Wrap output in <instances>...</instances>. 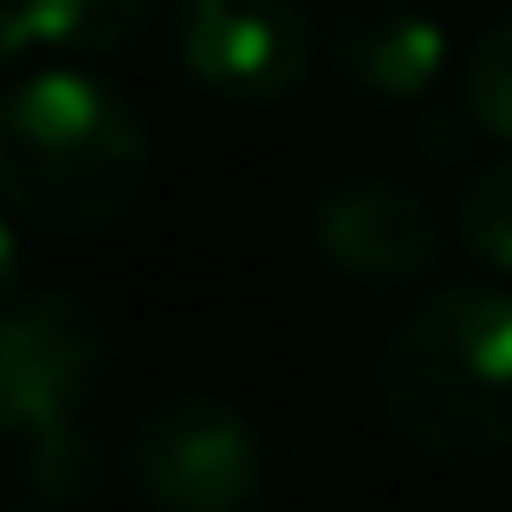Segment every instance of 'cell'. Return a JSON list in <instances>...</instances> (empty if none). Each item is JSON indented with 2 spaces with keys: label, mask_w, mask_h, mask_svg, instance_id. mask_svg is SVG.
I'll list each match as a JSON object with an SVG mask.
<instances>
[{
  "label": "cell",
  "mask_w": 512,
  "mask_h": 512,
  "mask_svg": "<svg viewBox=\"0 0 512 512\" xmlns=\"http://www.w3.org/2000/svg\"><path fill=\"white\" fill-rule=\"evenodd\" d=\"M150 188V124L78 65L0 91V208L39 234H104Z\"/></svg>",
  "instance_id": "6da1fadb"
},
{
  "label": "cell",
  "mask_w": 512,
  "mask_h": 512,
  "mask_svg": "<svg viewBox=\"0 0 512 512\" xmlns=\"http://www.w3.org/2000/svg\"><path fill=\"white\" fill-rule=\"evenodd\" d=\"M396 435L428 461H493L512 448V292L461 279L396 318L376 363Z\"/></svg>",
  "instance_id": "7a4b0ae2"
},
{
  "label": "cell",
  "mask_w": 512,
  "mask_h": 512,
  "mask_svg": "<svg viewBox=\"0 0 512 512\" xmlns=\"http://www.w3.org/2000/svg\"><path fill=\"white\" fill-rule=\"evenodd\" d=\"M111 376V331L78 292H33L0 312V435L20 441L33 506H85L104 480L91 402Z\"/></svg>",
  "instance_id": "3957f363"
},
{
  "label": "cell",
  "mask_w": 512,
  "mask_h": 512,
  "mask_svg": "<svg viewBox=\"0 0 512 512\" xmlns=\"http://www.w3.org/2000/svg\"><path fill=\"white\" fill-rule=\"evenodd\" d=\"M124 474L150 512H247L266 487V441L221 396H163L130 428Z\"/></svg>",
  "instance_id": "277c9868"
},
{
  "label": "cell",
  "mask_w": 512,
  "mask_h": 512,
  "mask_svg": "<svg viewBox=\"0 0 512 512\" xmlns=\"http://www.w3.org/2000/svg\"><path fill=\"white\" fill-rule=\"evenodd\" d=\"M169 39L175 65L221 104H279L318 65L305 0H175Z\"/></svg>",
  "instance_id": "5b68a950"
},
{
  "label": "cell",
  "mask_w": 512,
  "mask_h": 512,
  "mask_svg": "<svg viewBox=\"0 0 512 512\" xmlns=\"http://www.w3.org/2000/svg\"><path fill=\"white\" fill-rule=\"evenodd\" d=\"M312 247L357 286H422L448 253L435 208L376 169L331 175L312 201Z\"/></svg>",
  "instance_id": "8992f818"
},
{
  "label": "cell",
  "mask_w": 512,
  "mask_h": 512,
  "mask_svg": "<svg viewBox=\"0 0 512 512\" xmlns=\"http://www.w3.org/2000/svg\"><path fill=\"white\" fill-rule=\"evenodd\" d=\"M325 59L357 98L415 104L448 72V26L409 0H363L331 20Z\"/></svg>",
  "instance_id": "52a82bcc"
},
{
  "label": "cell",
  "mask_w": 512,
  "mask_h": 512,
  "mask_svg": "<svg viewBox=\"0 0 512 512\" xmlns=\"http://www.w3.org/2000/svg\"><path fill=\"white\" fill-rule=\"evenodd\" d=\"M163 0H13L20 33L33 52H59V59H104L124 52L130 39L150 33Z\"/></svg>",
  "instance_id": "ba28073f"
},
{
  "label": "cell",
  "mask_w": 512,
  "mask_h": 512,
  "mask_svg": "<svg viewBox=\"0 0 512 512\" xmlns=\"http://www.w3.org/2000/svg\"><path fill=\"white\" fill-rule=\"evenodd\" d=\"M454 227L480 266L512 279V156L474 169V182L461 188V208H454Z\"/></svg>",
  "instance_id": "9c48e42d"
},
{
  "label": "cell",
  "mask_w": 512,
  "mask_h": 512,
  "mask_svg": "<svg viewBox=\"0 0 512 512\" xmlns=\"http://www.w3.org/2000/svg\"><path fill=\"white\" fill-rule=\"evenodd\" d=\"M467 117L480 124V137L512 150V13L493 20L467 52V91H461Z\"/></svg>",
  "instance_id": "30bf717a"
},
{
  "label": "cell",
  "mask_w": 512,
  "mask_h": 512,
  "mask_svg": "<svg viewBox=\"0 0 512 512\" xmlns=\"http://www.w3.org/2000/svg\"><path fill=\"white\" fill-rule=\"evenodd\" d=\"M480 124L467 117V104H428L422 124H415V150H428L435 163H461L467 150H474Z\"/></svg>",
  "instance_id": "8fae6325"
},
{
  "label": "cell",
  "mask_w": 512,
  "mask_h": 512,
  "mask_svg": "<svg viewBox=\"0 0 512 512\" xmlns=\"http://www.w3.org/2000/svg\"><path fill=\"white\" fill-rule=\"evenodd\" d=\"M20 273H26V253H20V234H13L7 208H0V312L20 299Z\"/></svg>",
  "instance_id": "7c38bea8"
},
{
  "label": "cell",
  "mask_w": 512,
  "mask_h": 512,
  "mask_svg": "<svg viewBox=\"0 0 512 512\" xmlns=\"http://www.w3.org/2000/svg\"><path fill=\"white\" fill-rule=\"evenodd\" d=\"M26 33H20V13H13V0H0V72H7V65H20L26 59Z\"/></svg>",
  "instance_id": "4fadbf2b"
},
{
  "label": "cell",
  "mask_w": 512,
  "mask_h": 512,
  "mask_svg": "<svg viewBox=\"0 0 512 512\" xmlns=\"http://www.w3.org/2000/svg\"><path fill=\"white\" fill-rule=\"evenodd\" d=\"M13 512H59V506H13Z\"/></svg>",
  "instance_id": "5bb4252c"
}]
</instances>
